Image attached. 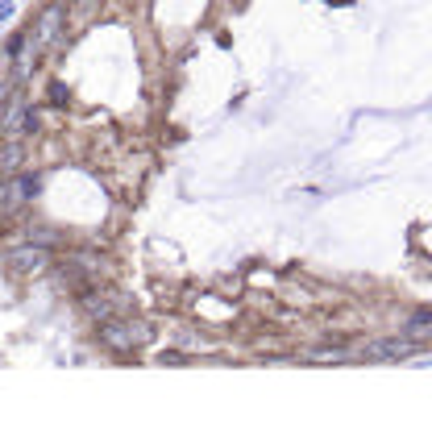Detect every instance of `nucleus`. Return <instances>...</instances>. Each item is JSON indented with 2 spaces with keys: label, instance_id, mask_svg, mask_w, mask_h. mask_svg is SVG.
I'll use <instances>...</instances> for the list:
<instances>
[{
  "label": "nucleus",
  "instance_id": "nucleus-1",
  "mask_svg": "<svg viewBox=\"0 0 432 432\" xmlns=\"http://www.w3.org/2000/svg\"><path fill=\"white\" fill-rule=\"evenodd\" d=\"M38 187H42L38 174H4L0 179V216H17L38 196Z\"/></svg>",
  "mask_w": 432,
  "mask_h": 432
},
{
  "label": "nucleus",
  "instance_id": "nucleus-2",
  "mask_svg": "<svg viewBox=\"0 0 432 432\" xmlns=\"http://www.w3.org/2000/svg\"><path fill=\"white\" fill-rule=\"evenodd\" d=\"M63 25H67V4H58V0L46 4L42 13H38V21H34V30H30V38H25L30 50L42 54L46 46H54L58 42V34H63Z\"/></svg>",
  "mask_w": 432,
  "mask_h": 432
},
{
  "label": "nucleus",
  "instance_id": "nucleus-3",
  "mask_svg": "<svg viewBox=\"0 0 432 432\" xmlns=\"http://www.w3.org/2000/svg\"><path fill=\"white\" fill-rule=\"evenodd\" d=\"M100 341L108 349H137L150 341V329H146V320H104L100 324Z\"/></svg>",
  "mask_w": 432,
  "mask_h": 432
},
{
  "label": "nucleus",
  "instance_id": "nucleus-4",
  "mask_svg": "<svg viewBox=\"0 0 432 432\" xmlns=\"http://www.w3.org/2000/svg\"><path fill=\"white\" fill-rule=\"evenodd\" d=\"M412 353H416V337H387V341H370L362 349V357H370V362H399Z\"/></svg>",
  "mask_w": 432,
  "mask_h": 432
},
{
  "label": "nucleus",
  "instance_id": "nucleus-5",
  "mask_svg": "<svg viewBox=\"0 0 432 432\" xmlns=\"http://www.w3.org/2000/svg\"><path fill=\"white\" fill-rule=\"evenodd\" d=\"M8 266L21 270V274H38V270L50 266V250L30 241V246H21V250H8Z\"/></svg>",
  "mask_w": 432,
  "mask_h": 432
},
{
  "label": "nucleus",
  "instance_id": "nucleus-6",
  "mask_svg": "<svg viewBox=\"0 0 432 432\" xmlns=\"http://www.w3.org/2000/svg\"><path fill=\"white\" fill-rule=\"evenodd\" d=\"M25 113H30V108H25V96H13V100H8V113H4V133H8V137H21Z\"/></svg>",
  "mask_w": 432,
  "mask_h": 432
},
{
  "label": "nucleus",
  "instance_id": "nucleus-7",
  "mask_svg": "<svg viewBox=\"0 0 432 432\" xmlns=\"http://www.w3.org/2000/svg\"><path fill=\"white\" fill-rule=\"evenodd\" d=\"M84 312L87 316H96V320H113V300L108 296H100V291H84Z\"/></svg>",
  "mask_w": 432,
  "mask_h": 432
},
{
  "label": "nucleus",
  "instance_id": "nucleus-8",
  "mask_svg": "<svg viewBox=\"0 0 432 432\" xmlns=\"http://www.w3.org/2000/svg\"><path fill=\"white\" fill-rule=\"evenodd\" d=\"M407 337L428 341V337H432V307H428V312H416V316L407 320Z\"/></svg>",
  "mask_w": 432,
  "mask_h": 432
},
{
  "label": "nucleus",
  "instance_id": "nucleus-9",
  "mask_svg": "<svg viewBox=\"0 0 432 432\" xmlns=\"http://www.w3.org/2000/svg\"><path fill=\"white\" fill-rule=\"evenodd\" d=\"M17 167H21V146H17V141H8V146L0 150V171L13 174Z\"/></svg>",
  "mask_w": 432,
  "mask_h": 432
},
{
  "label": "nucleus",
  "instance_id": "nucleus-10",
  "mask_svg": "<svg viewBox=\"0 0 432 432\" xmlns=\"http://www.w3.org/2000/svg\"><path fill=\"white\" fill-rule=\"evenodd\" d=\"M13 13H17V4H13V0H0V25H8Z\"/></svg>",
  "mask_w": 432,
  "mask_h": 432
},
{
  "label": "nucleus",
  "instance_id": "nucleus-11",
  "mask_svg": "<svg viewBox=\"0 0 432 432\" xmlns=\"http://www.w3.org/2000/svg\"><path fill=\"white\" fill-rule=\"evenodd\" d=\"M158 362H163V366H179V362H183V353H174V349H163V353H158Z\"/></svg>",
  "mask_w": 432,
  "mask_h": 432
},
{
  "label": "nucleus",
  "instance_id": "nucleus-12",
  "mask_svg": "<svg viewBox=\"0 0 432 432\" xmlns=\"http://www.w3.org/2000/svg\"><path fill=\"white\" fill-rule=\"evenodd\" d=\"M91 8H96V0H80V4H75V13H80V17H84V13H91Z\"/></svg>",
  "mask_w": 432,
  "mask_h": 432
},
{
  "label": "nucleus",
  "instance_id": "nucleus-13",
  "mask_svg": "<svg viewBox=\"0 0 432 432\" xmlns=\"http://www.w3.org/2000/svg\"><path fill=\"white\" fill-rule=\"evenodd\" d=\"M428 366H432V362H428Z\"/></svg>",
  "mask_w": 432,
  "mask_h": 432
}]
</instances>
